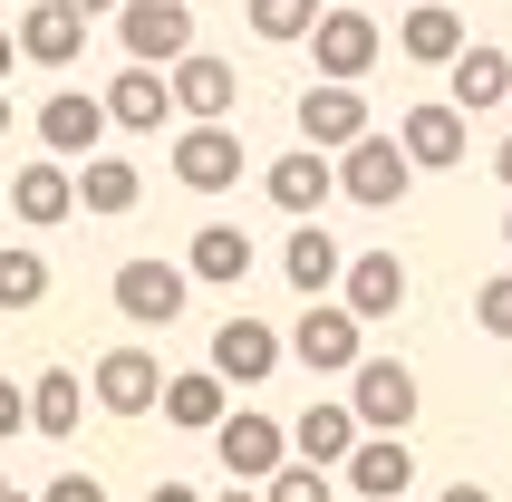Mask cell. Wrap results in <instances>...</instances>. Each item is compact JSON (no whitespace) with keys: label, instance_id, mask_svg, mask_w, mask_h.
Here are the masks:
<instances>
[{"label":"cell","instance_id":"6da1fadb","mask_svg":"<svg viewBox=\"0 0 512 502\" xmlns=\"http://www.w3.org/2000/svg\"><path fill=\"white\" fill-rule=\"evenodd\" d=\"M339 406L358 416V435H406L416 406H426V387H416V367H406V358H358Z\"/></svg>","mask_w":512,"mask_h":502},{"label":"cell","instance_id":"7a4b0ae2","mask_svg":"<svg viewBox=\"0 0 512 502\" xmlns=\"http://www.w3.org/2000/svg\"><path fill=\"white\" fill-rule=\"evenodd\" d=\"M310 58H319V87H358L377 58H387V29H377L368 10L329 0V10H319V29H310Z\"/></svg>","mask_w":512,"mask_h":502},{"label":"cell","instance_id":"3957f363","mask_svg":"<svg viewBox=\"0 0 512 502\" xmlns=\"http://www.w3.org/2000/svg\"><path fill=\"white\" fill-rule=\"evenodd\" d=\"M329 174H339V194H348V203H368V213H397V203L416 194V165H406L397 136H377V126L348 145V155H329Z\"/></svg>","mask_w":512,"mask_h":502},{"label":"cell","instance_id":"277c9868","mask_svg":"<svg viewBox=\"0 0 512 502\" xmlns=\"http://www.w3.org/2000/svg\"><path fill=\"white\" fill-rule=\"evenodd\" d=\"M116 39H126V68H155L165 78L174 58H194V0H126L116 10Z\"/></svg>","mask_w":512,"mask_h":502},{"label":"cell","instance_id":"5b68a950","mask_svg":"<svg viewBox=\"0 0 512 502\" xmlns=\"http://www.w3.org/2000/svg\"><path fill=\"white\" fill-rule=\"evenodd\" d=\"M107 300L136 319V329H174L184 319V300H194V280H184V261H116V280H107Z\"/></svg>","mask_w":512,"mask_h":502},{"label":"cell","instance_id":"8992f818","mask_svg":"<svg viewBox=\"0 0 512 502\" xmlns=\"http://www.w3.org/2000/svg\"><path fill=\"white\" fill-rule=\"evenodd\" d=\"M290 358L310 367V377H348V367L368 358V329H358V319H348L339 300H310L300 309V319H290V338H281Z\"/></svg>","mask_w":512,"mask_h":502},{"label":"cell","instance_id":"52a82bcc","mask_svg":"<svg viewBox=\"0 0 512 502\" xmlns=\"http://www.w3.org/2000/svg\"><path fill=\"white\" fill-rule=\"evenodd\" d=\"M165 97H174L184 126H232V107H242V68L213 58V49H194V58H174V68H165Z\"/></svg>","mask_w":512,"mask_h":502},{"label":"cell","instance_id":"ba28073f","mask_svg":"<svg viewBox=\"0 0 512 502\" xmlns=\"http://www.w3.org/2000/svg\"><path fill=\"white\" fill-rule=\"evenodd\" d=\"M213 454L232 464V483L252 493V483H271L290 464V435H281V416H261V406H242V416H223L213 425Z\"/></svg>","mask_w":512,"mask_h":502},{"label":"cell","instance_id":"9c48e42d","mask_svg":"<svg viewBox=\"0 0 512 502\" xmlns=\"http://www.w3.org/2000/svg\"><path fill=\"white\" fill-rule=\"evenodd\" d=\"M300 145L310 155H348V145L368 136V87H300Z\"/></svg>","mask_w":512,"mask_h":502},{"label":"cell","instance_id":"30bf717a","mask_svg":"<svg viewBox=\"0 0 512 502\" xmlns=\"http://www.w3.org/2000/svg\"><path fill=\"white\" fill-rule=\"evenodd\" d=\"M39 145H49V165H87V155L107 145V107H97L87 87H58V97H39Z\"/></svg>","mask_w":512,"mask_h":502},{"label":"cell","instance_id":"8fae6325","mask_svg":"<svg viewBox=\"0 0 512 502\" xmlns=\"http://www.w3.org/2000/svg\"><path fill=\"white\" fill-rule=\"evenodd\" d=\"M397 155H406L416 174H445V165L474 155V126H464L445 97H435V107H406V116H397Z\"/></svg>","mask_w":512,"mask_h":502},{"label":"cell","instance_id":"7c38bea8","mask_svg":"<svg viewBox=\"0 0 512 502\" xmlns=\"http://www.w3.org/2000/svg\"><path fill=\"white\" fill-rule=\"evenodd\" d=\"M87 396H97L107 416H155V396H165V367L145 358V348H107V358L87 367Z\"/></svg>","mask_w":512,"mask_h":502},{"label":"cell","instance_id":"4fadbf2b","mask_svg":"<svg viewBox=\"0 0 512 502\" xmlns=\"http://www.w3.org/2000/svg\"><path fill=\"white\" fill-rule=\"evenodd\" d=\"M339 309L358 319V329L397 319V309H406V261H397V251H358V261L339 271Z\"/></svg>","mask_w":512,"mask_h":502},{"label":"cell","instance_id":"5bb4252c","mask_svg":"<svg viewBox=\"0 0 512 502\" xmlns=\"http://www.w3.org/2000/svg\"><path fill=\"white\" fill-rule=\"evenodd\" d=\"M174 184L232 194V184H242V136H232V126H184V136H174Z\"/></svg>","mask_w":512,"mask_h":502},{"label":"cell","instance_id":"9a60e30c","mask_svg":"<svg viewBox=\"0 0 512 502\" xmlns=\"http://www.w3.org/2000/svg\"><path fill=\"white\" fill-rule=\"evenodd\" d=\"M271 367H281V329H271V319H252V309H242V319H223V329H213V377H223V387H261Z\"/></svg>","mask_w":512,"mask_h":502},{"label":"cell","instance_id":"2e32d148","mask_svg":"<svg viewBox=\"0 0 512 502\" xmlns=\"http://www.w3.org/2000/svg\"><path fill=\"white\" fill-rule=\"evenodd\" d=\"M281 435H290V454H300L310 474H319V464H348V454H358V416H348L339 396H310V406H300Z\"/></svg>","mask_w":512,"mask_h":502},{"label":"cell","instance_id":"e0dca14e","mask_svg":"<svg viewBox=\"0 0 512 502\" xmlns=\"http://www.w3.org/2000/svg\"><path fill=\"white\" fill-rule=\"evenodd\" d=\"M10 49H20L29 68H78V58H87V20H68L58 0H29L20 29H10Z\"/></svg>","mask_w":512,"mask_h":502},{"label":"cell","instance_id":"ac0fdd59","mask_svg":"<svg viewBox=\"0 0 512 502\" xmlns=\"http://www.w3.org/2000/svg\"><path fill=\"white\" fill-rule=\"evenodd\" d=\"M445 78H455V97H445V107H455L464 126H474V116H493V107L512 97V58L493 49V39H464V58L445 68Z\"/></svg>","mask_w":512,"mask_h":502},{"label":"cell","instance_id":"d6986e66","mask_svg":"<svg viewBox=\"0 0 512 502\" xmlns=\"http://www.w3.org/2000/svg\"><path fill=\"white\" fill-rule=\"evenodd\" d=\"M261 194H271V213H290V223H319V203L339 194V174H329V155H281V165L261 174Z\"/></svg>","mask_w":512,"mask_h":502},{"label":"cell","instance_id":"ffe728a7","mask_svg":"<svg viewBox=\"0 0 512 502\" xmlns=\"http://www.w3.org/2000/svg\"><path fill=\"white\" fill-rule=\"evenodd\" d=\"M10 213H20L29 232H49L78 213V184H68V165H49V155H29L20 174H10Z\"/></svg>","mask_w":512,"mask_h":502},{"label":"cell","instance_id":"44dd1931","mask_svg":"<svg viewBox=\"0 0 512 502\" xmlns=\"http://www.w3.org/2000/svg\"><path fill=\"white\" fill-rule=\"evenodd\" d=\"M97 107H107V126H126V136H165L174 97H165V78H155V68H116Z\"/></svg>","mask_w":512,"mask_h":502},{"label":"cell","instance_id":"7402d4cb","mask_svg":"<svg viewBox=\"0 0 512 502\" xmlns=\"http://www.w3.org/2000/svg\"><path fill=\"white\" fill-rule=\"evenodd\" d=\"M184 280L242 290V280H252V232H242V223H194V251H184Z\"/></svg>","mask_w":512,"mask_h":502},{"label":"cell","instance_id":"603a6c76","mask_svg":"<svg viewBox=\"0 0 512 502\" xmlns=\"http://www.w3.org/2000/svg\"><path fill=\"white\" fill-rule=\"evenodd\" d=\"M397 58H416V68H455L464 58V20L445 10V0H416L397 20Z\"/></svg>","mask_w":512,"mask_h":502},{"label":"cell","instance_id":"cb8c5ba5","mask_svg":"<svg viewBox=\"0 0 512 502\" xmlns=\"http://www.w3.org/2000/svg\"><path fill=\"white\" fill-rule=\"evenodd\" d=\"M348 483L368 502H406V483H416V454H406V435H358V454H348Z\"/></svg>","mask_w":512,"mask_h":502},{"label":"cell","instance_id":"d4e9b609","mask_svg":"<svg viewBox=\"0 0 512 502\" xmlns=\"http://www.w3.org/2000/svg\"><path fill=\"white\" fill-rule=\"evenodd\" d=\"M281 271H290V290H300V300H329V290H339V271H348V251H339V232L300 223V232H290V251H281Z\"/></svg>","mask_w":512,"mask_h":502},{"label":"cell","instance_id":"484cf974","mask_svg":"<svg viewBox=\"0 0 512 502\" xmlns=\"http://www.w3.org/2000/svg\"><path fill=\"white\" fill-rule=\"evenodd\" d=\"M78 416H87V377H68V367H39L29 377V435H78Z\"/></svg>","mask_w":512,"mask_h":502},{"label":"cell","instance_id":"4316f807","mask_svg":"<svg viewBox=\"0 0 512 502\" xmlns=\"http://www.w3.org/2000/svg\"><path fill=\"white\" fill-rule=\"evenodd\" d=\"M68 184H78V213H136L145 194V174L126 155H87V165H68Z\"/></svg>","mask_w":512,"mask_h":502},{"label":"cell","instance_id":"83f0119b","mask_svg":"<svg viewBox=\"0 0 512 502\" xmlns=\"http://www.w3.org/2000/svg\"><path fill=\"white\" fill-rule=\"evenodd\" d=\"M155 406H165V425H184V435H213V425L232 416L213 367H194V377H165V396H155Z\"/></svg>","mask_w":512,"mask_h":502},{"label":"cell","instance_id":"f1b7e54d","mask_svg":"<svg viewBox=\"0 0 512 502\" xmlns=\"http://www.w3.org/2000/svg\"><path fill=\"white\" fill-rule=\"evenodd\" d=\"M252 10V39H271V49H300L319 29V0H242Z\"/></svg>","mask_w":512,"mask_h":502},{"label":"cell","instance_id":"f546056e","mask_svg":"<svg viewBox=\"0 0 512 502\" xmlns=\"http://www.w3.org/2000/svg\"><path fill=\"white\" fill-rule=\"evenodd\" d=\"M39 300H49V261L29 242H10L0 251V309H39Z\"/></svg>","mask_w":512,"mask_h":502},{"label":"cell","instance_id":"4dcf8cb0","mask_svg":"<svg viewBox=\"0 0 512 502\" xmlns=\"http://www.w3.org/2000/svg\"><path fill=\"white\" fill-rule=\"evenodd\" d=\"M261 502H339V483L310 474V464H281V474L261 483Z\"/></svg>","mask_w":512,"mask_h":502},{"label":"cell","instance_id":"1f68e13d","mask_svg":"<svg viewBox=\"0 0 512 502\" xmlns=\"http://www.w3.org/2000/svg\"><path fill=\"white\" fill-rule=\"evenodd\" d=\"M474 319H484V338H512V271H493L474 290Z\"/></svg>","mask_w":512,"mask_h":502},{"label":"cell","instance_id":"d6a6232c","mask_svg":"<svg viewBox=\"0 0 512 502\" xmlns=\"http://www.w3.org/2000/svg\"><path fill=\"white\" fill-rule=\"evenodd\" d=\"M10 435H29V387L0 377V445H10Z\"/></svg>","mask_w":512,"mask_h":502},{"label":"cell","instance_id":"836d02e7","mask_svg":"<svg viewBox=\"0 0 512 502\" xmlns=\"http://www.w3.org/2000/svg\"><path fill=\"white\" fill-rule=\"evenodd\" d=\"M39 502H107V483H97V474H58Z\"/></svg>","mask_w":512,"mask_h":502},{"label":"cell","instance_id":"e575fe53","mask_svg":"<svg viewBox=\"0 0 512 502\" xmlns=\"http://www.w3.org/2000/svg\"><path fill=\"white\" fill-rule=\"evenodd\" d=\"M58 10H68V20H97V10H126V0H58Z\"/></svg>","mask_w":512,"mask_h":502},{"label":"cell","instance_id":"d590c367","mask_svg":"<svg viewBox=\"0 0 512 502\" xmlns=\"http://www.w3.org/2000/svg\"><path fill=\"white\" fill-rule=\"evenodd\" d=\"M145 502H203V493H194V483H155Z\"/></svg>","mask_w":512,"mask_h":502},{"label":"cell","instance_id":"8d00e7d4","mask_svg":"<svg viewBox=\"0 0 512 502\" xmlns=\"http://www.w3.org/2000/svg\"><path fill=\"white\" fill-rule=\"evenodd\" d=\"M435 502H493V493H484V483H445Z\"/></svg>","mask_w":512,"mask_h":502},{"label":"cell","instance_id":"74e56055","mask_svg":"<svg viewBox=\"0 0 512 502\" xmlns=\"http://www.w3.org/2000/svg\"><path fill=\"white\" fill-rule=\"evenodd\" d=\"M493 174H503V194H512V136H503V145H493Z\"/></svg>","mask_w":512,"mask_h":502},{"label":"cell","instance_id":"f35d334b","mask_svg":"<svg viewBox=\"0 0 512 502\" xmlns=\"http://www.w3.org/2000/svg\"><path fill=\"white\" fill-rule=\"evenodd\" d=\"M10 126H20V107H10V97H0V145H10Z\"/></svg>","mask_w":512,"mask_h":502},{"label":"cell","instance_id":"ab89813d","mask_svg":"<svg viewBox=\"0 0 512 502\" xmlns=\"http://www.w3.org/2000/svg\"><path fill=\"white\" fill-rule=\"evenodd\" d=\"M203 502H261V493H242V483H232V493H203Z\"/></svg>","mask_w":512,"mask_h":502},{"label":"cell","instance_id":"60d3db41","mask_svg":"<svg viewBox=\"0 0 512 502\" xmlns=\"http://www.w3.org/2000/svg\"><path fill=\"white\" fill-rule=\"evenodd\" d=\"M10 58H20V49H10V29H0V78H10Z\"/></svg>","mask_w":512,"mask_h":502},{"label":"cell","instance_id":"b9f144b4","mask_svg":"<svg viewBox=\"0 0 512 502\" xmlns=\"http://www.w3.org/2000/svg\"><path fill=\"white\" fill-rule=\"evenodd\" d=\"M503 242H512V203H503Z\"/></svg>","mask_w":512,"mask_h":502},{"label":"cell","instance_id":"7bdbcfd3","mask_svg":"<svg viewBox=\"0 0 512 502\" xmlns=\"http://www.w3.org/2000/svg\"><path fill=\"white\" fill-rule=\"evenodd\" d=\"M0 502H10V474H0Z\"/></svg>","mask_w":512,"mask_h":502},{"label":"cell","instance_id":"ee69618b","mask_svg":"<svg viewBox=\"0 0 512 502\" xmlns=\"http://www.w3.org/2000/svg\"><path fill=\"white\" fill-rule=\"evenodd\" d=\"M10 502H29V493H10Z\"/></svg>","mask_w":512,"mask_h":502}]
</instances>
